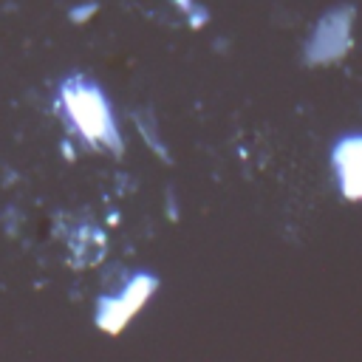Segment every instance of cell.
Returning a JSON list of instances; mask_svg holds the SVG:
<instances>
[{
    "label": "cell",
    "instance_id": "1",
    "mask_svg": "<svg viewBox=\"0 0 362 362\" xmlns=\"http://www.w3.org/2000/svg\"><path fill=\"white\" fill-rule=\"evenodd\" d=\"M342 173V187L348 195H362V141H345L342 158L337 161Z\"/></svg>",
    "mask_w": 362,
    "mask_h": 362
}]
</instances>
